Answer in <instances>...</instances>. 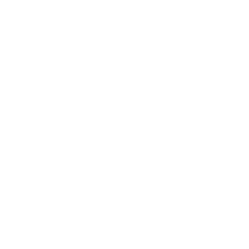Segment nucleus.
Returning <instances> with one entry per match:
<instances>
[]
</instances>
